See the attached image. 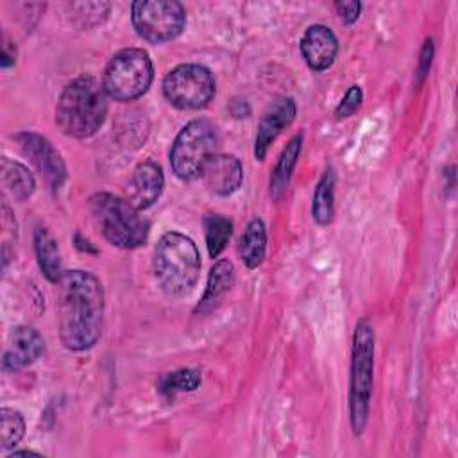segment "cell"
<instances>
[{"label": "cell", "mask_w": 458, "mask_h": 458, "mask_svg": "<svg viewBox=\"0 0 458 458\" xmlns=\"http://www.w3.org/2000/svg\"><path fill=\"white\" fill-rule=\"evenodd\" d=\"M59 336L66 349H91L102 333L104 290L86 270H66L57 281Z\"/></svg>", "instance_id": "1"}, {"label": "cell", "mask_w": 458, "mask_h": 458, "mask_svg": "<svg viewBox=\"0 0 458 458\" xmlns=\"http://www.w3.org/2000/svg\"><path fill=\"white\" fill-rule=\"evenodd\" d=\"M107 93L91 75L73 79L63 89L55 106V123L72 138H89L104 123Z\"/></svg>", "instance_id": "2"}, {"label": "cell", "mask_w": 458, "mask_h": 458, "mask_svg": "<svg viewBox=\"0 0 458 458\" xmlns=\"http://www.w3.org/2000/svg\"><path fill=\"white\" fill-rule=\"evenodd\" d=\"M154 274L165 293L177 297L190 292L200 274V256L193 240L175 231L165 233L154 250Z\"/></svg>", "instance_id": "3"}, {"label": "cell", "mask_w": 458, "mask_h": 458, "mask_svg": "<svg viewBox=\"0 0 458 458\" xmlns=\"http://www.w3.org/2000/svg\"><path fill=\"white\" fill-rule=\"evenodd\" d=\"M89 211L104 238L120 249H136L147 242L148 222L129 200L102 191L89 197Z\"/></svg>", "instance_id": "4"}, {"label": "cell", "mask_w": 458, "mask_h": 458, "mask_svg": "<svg viewBox=\"0 0 458 458\" xmlns=\"http://www.w3.org/2000/svg\"><path fill=\"white\" fill-rule=\"evenodd\" d=\"M374 383V327L360 320L352 335L349 376V420L354 435H361L370 410Z\"/></svg>", "instance_id": "5"}, {"label": "cell", "mask_w": 458, "mask_h": 458, "mask_svg": "<svg viewBox=\"0 0 458 458\" xmlns=\"http://www.w3.org/2000/svg\"><path fill=\"white\" fill-rule=\"evenodd\" d=\"M154 77L148 54L141 48H123L116 52L106 66L102 86L107 97L129 102L141 97Z\"/></svg>", "instance_id": "6"}, {"label": "cell", "mask_w": 458, "mask_h": 458, "mask_svg": "<svg viewBox=\"0 0 458 458\" xmlns=\"http://www.w3.org/2000/svg\"><path fill=\"white\" fill-rule=\"evenodd\" d=\"M216 143L218 131L209 120L197 118L188 122L170 148V165L174 174L182 181L197 179L208 157L215 154Z\"/></svg>", "instance_id": "7"}, {"label": "cell", "mask_w": 458, "mask_h": 458, "mask_svg": "<svg viewBox=\"0 0 458 458\" xmlns=\"http://www.w3.org/2000/svg\"><path fill=\"white\" fill-rule=\"evenodd\" d=\"M131 20L140 38L157 45L182 32L186 11L175 0H138L131 5Z\"/></svg>", "instance_id": "8"}, {"label": "cell", "mask_w": 458, "mask_h": 458, "mask_svg": "<svg viewBox=\"0 0 458 458\" xmlns=\"http://www.w3.org/2000/svg\"><path fill=\"white\" fill-rule=\"evenodd\" d=\"M216 91L213 73L200 64H179L163 81L165 98L179 109L206 107Z\"/></svg>", "instance_id": "9"}, {"label": "cell", "mask_w": 458, "mask_h": 458, "mask_svg": "<svg viewBox=\"0 0 458 458\" xmlns=\"http://www.w3.org/2000/svg\"><path fill=\"white\" fill-rule=\"evenodd\" d=\"M16 140L23 154L29 156L32 165L47 179L52 190H59L66 179V166L54 145L45 136L36 132H20Z\"/></svg>", "instance_id": "10"}, {"label": "cell", "mask_w": 458, "mask_h": 458, "mask_svg": "<svg viewBox=\"0 0 458 458\" xmlns=\"http://www.w3.org/2000/svg\"><path fill=\"white\" fill-rule=\"evenodd\" d=\"M295 113L297 107L292 97H279L267 107L258 123V132L254 140V157L258 161L265 159L268 147L281 134V131L293 122Z\"/></svg>", "instance_id": "11"}, {"label": "cell", "mask_w": 458, "mask_h": 458, "mask_svg": "<svg viewBox=\"0 0 458 458\" xmlns=\"http://www.w3.org/2000/svg\"><path fill=\"white\" fill-rule=\"evenodd\" d=\"M200 177L204 186L220 197L233 195L243 181V166L238 157L231 154H211L202 166Z\"/></svg>", "instance_id": "12"}, {"label": "cell", "mask_w": 458, "mask_h": 458, "mask_svg": "<svg viewBox=\"0 0 458 458\" xmlns=\"http://www.w3.org/2000/svg\"><path fill=\"white\" fill-rule=\"evenodd\" d=\"M301 52L308 66L315 72L327 70L336 57L338 41L331 29L322 23L310 25L301 38Z\"/></svg>", "instance_id": "13"}, {"label": "cell", "mask_w": 458, "mask_h": 458, "mask_svg": "<svg viewBox=\"0 0 458 458\" xmlns=\"http://www.w3.org/2000/svg\"><path fill=\"white\" fill-rule=\"evenodd\" d=\"M45 351V340L38 329L30 326H18L9 335V344L4 352V367L18 370L32 365Z\"/></svg>", "instance_id": "14"}, {"label": "cell", "mask_w": 458, "mask_h": 458, "mask_svg": "<svg viewBox=\"0 0 458 458\" xmlns=\"http://www.w3.org/2000/svg\"><path fill=\"white\" fill-rule=\"evenodd\" d=\"M163 186L165 177L161 166L154 161H143L132 172L129 182V202L140 211L147 209L159 199Z\"/></svg>", "instance_id": "15"}, {"label": "cell", "mask_w": 458, "mask_h": 458, "mask_svg": "<svg viewBox=\"0 0 458 458\" xmlns=\"http://www.w3.org/2000/svg\"><path fill=\"white\" fill-rule=\"evenodd\" d=\"M34 250L43 276L48 281L57 283L64 274L61 267V252L55 238L45 227H38L34 231Z\"/></svg>", "instance_id": "16"}, {"label": "cell", "mask_w": 458, "mask_h": 458, "mask_svg": "<svg viewBox=\"0 0 458 458\" xmlns=\"http://www.w3.org/2000/svg\"><path fill=\"white\" fill-rule=\"evenodd\" d=\"M301 148H302V134H297L286 143V147L279 156V161L270 175V193L276 200H279L288 190L292 172L301 156Z\"/></svg>", "instance_id": "17"}, {"label": "cell", "mask_w": 458, "mask_h": 458, "mask_svg": "<svg viewBox=\"0 0 458 458\" xmlns=\"http://www.w3.org/2000/svg\"><path fill=\"white\" fill-rule=\"evenodd\" d=\"M267 250V229L263 220L252 218L238 242V254L249 268H256L263 263Z\"/></svg>", "instance_id": "18"}, {"label": "cell", "mask_w": 458, "mask_h": 458, "mask_svg": "<svg viewBox=\"0 0 458 458\" xmlns=\"http://www.w3.org/2000/svg\"><path fill=\"white\" fill-rule=\"evenodd\" d=\"M2 182L16 202L27 200L36 190V181L29 168L9 157H2Z\"/></svg>", "instance_id": "19"}, {"label": "cell", "mask_w": 458, "mask_h": 458, "mask_svg": "<svg viewBox=\"0 0 458 458\" xmlns=\"http://www.w3.org/2000/svg\"><path fill=\"white\" fill-rule=\"evenodd\" d=\"M233 283H234V267H233V263L229 259H218L209 270L206 290H204V295H202V299L197 306V311H204L206 308H209L225 292H229Z\"/></svg>", "instance_id": "20"}, {"label": "cell", "mask_w": 458, "mask_h": 458, "mask_svg": "<svg viewBox=\"0 0 458 458\" xmlns=\"http://www.w3.org/2000/svg\"><path fill=\"white\" fill-rule=\"evenodd\" d=\"M335 182H336V175L335 170L329 166L313 193V206H311V213H313V220L318 225H327L333 220V213H335Z\"/></svg>", "instance_id": "21"}, {"label": "cell", "mask_w": 458, "mask_h": 458, "mask_svg": "<svg viewBox=\"0 0 458 458\" xmlns=\"http://www.w3.org/2000/svg\"><path fill=\"white\" fill-rule=\"evenodd\" d=\"M204 234L206 245L211 258H218L227 247L233 234V222L218 213H211L204 218Z\"/></svg>", "instance_id": "22"}, {"label": "cell", "mask_w": 458, "mask_h": 458, "mask_svg": "<svg viewBox=\"0 0 458 458\" xmlns=\"http://www.w3.org/2000/svg\"><path fill=\"white\" fill-rule=\"evenodd\" d=\"M200 372L195 369H179L166 374L161 379V392L165 395H174L177 392H191L200 386Z\"/></svg>", "instance_id": "23"}, {"label": "cell", "mask_w": 458, "mask_h": 458, "mask_svg": "<svg viewBox=\"0 0 458 458\" xmlns=\"http://www.w3.org/2000/svg\"><path fill=\"white\" fill-rule=\"evenodd\" d=\"M2 419V447L9 449L20 444L25 435V420L20 411L4 406L0 410Z\"/></svg>", "instance_id": "24"}, {"label": "cell", "mask_w": 458, "mask_h": 458, "mask_svg": "<svg viewBox=\"0 0 458 458\" xmlns=\"http://www.w3.org/2000/svg\"><path fill=\"white\" fill-rule=\"evenodd\" d=\"M361 98H363V93H361V88L360 86H351L345 93V97L342 98V102L336 106L335 109V114L336 118H347L351 116L361 104Z\"/></svg>", "instance_id": "25"}, {"label": "cell", "mask_w": 458, "mask_h": 458, "mask_svg": "<svg viewBox=\"0 0 458 458\" xmlns=\"http://www.w3.org/2000/svg\"><path fill=\"white\" fill-rule=\"evenodd\" d=\"M335 9H336L338 16L342 18V21L351 25L358 20L360 11H361V4L360 2H336Z\"/></svg>", "instance_id": "26"}, {"label": "cell", "mask_w": 458, "mask_h": 458, "mask_svg": "<svg viewBox=\"0 0 458 458\" xmlns=\"http://www.w3.org/2000/svg\"><path fill=\"white\" fill-rule=\"evenodd\" d=\"M431 59H433V41L428 39V41L424 43V47H422L420 59H419V82H422V79H424L426 73L429 72Z\"/></svg>", "instance_id": "27"}, {"label": "cell", "mask_w": 458, "mask_h": 458, "mask_svg": "<svg viewBox=\"0 0 458 458\" xmlns=\"http://www.w3.org/2000/svg\"><path fill=\"white\" fill-rule=\"evenodd\" d=\"M13 41L4 34V43H2V68H9L16 61V47L11 45Z\"/></svg>", "instance_id": "28"}]
</instances>
